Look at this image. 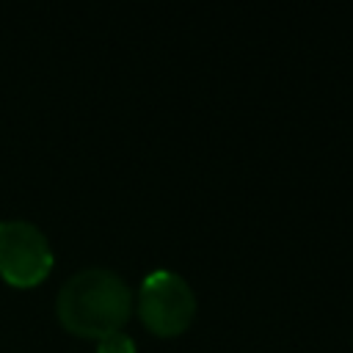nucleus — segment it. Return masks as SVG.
I'll list each match as a JSON object with an SVG mask.
<instances>
[{
	"mask_svg": "<svg viewBox=\"0 0 353 353\" xmlns=\"http://www.w3.org/2000/svg\"><path fill=\"white\" fill-rule=\"evenodd\" d=\"M141 323L154 336H179L196 317V292L174 270H154L138 292Z\"/></svg>",
	"mask_w": 353,
	"mask_h": 353,
	"instance_id": "f03ea898",
	"label": "nucleus"
},
{
	"mask_svg": "<svg viewBox=\"0 0 353 353\" xmlns=\"http://www.w3.org/2000/svg\"><path fill=\"white\" fill-rule=\"evenodd\" d=\"M97 353H135V342L124 331H116L97 342Z\"/></svg>",
	"mask_w": 353,
	"mask_h": 353,
	"instance_id": "20e7f679",
	"label": "nucleus"
},
{
	"mask_svg": "<svg viewBox=\"0 0 353 353\" xmlns=\"http://www.w3.org/2000/svg\"><path fill=\"white\" fill-rule=\"evenodd\" d=\"M55 312L61 325L83 339H102L121 331L132 314V292L121 276L105 268H85L63 281Z\"/></svg>",
	"mask_w": 353,
	"mask_h": 353,
	"instance_id": "f257e3e1",
	"label": "nucleus"
},
{
	"mask_svg": "<svg viewBox=\"0 0 353 353\" xmlns=\"http://www.w3.org/2000/svg\"><path fill=\"white\" fill-rule=\"evenodd\" d=\"M52 248L30 221L0 223V276L17 290L39 287L52 270Z\"/></svg>",
	"mask_w": 353,
	"mask_h": 353,
	"instance_id": "7ed1b4c3",
	"label": "nucleus"
}]
</instances>
